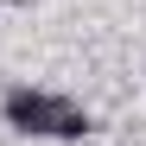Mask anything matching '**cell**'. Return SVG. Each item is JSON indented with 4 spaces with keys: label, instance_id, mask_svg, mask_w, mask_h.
<instances>
[{
    "label": "cell",
    "instance_id": "obj_1",
    "mask_svg": "<svg viewBox=\"0 0 146 146\" xmlns=\"http://www.w3.org/2000/svg\"><path fill=\"white\" fill-rule=\"evenodd\" d=\"M0 121L26 140H89V127H95L83 102H70L57 89H32V83L0 95Z\"/></svg>",
    "mask_w": 146,
    "mask_h": 146
},
{
    "label": "cell",
    "instance_id": "obj_2",
    "mask_svg": "<svg viewBox=\"0 0 146 146\" xmlns=\"http://www.w3.org/2000/svg\"><path fill=\"white\" fill-rule=\"evenodd\" d=\"M7 7H32V0H7Z\"/></svg>",
    "mask_w": 146,
    "mask_h": 146
}]
</instances>
